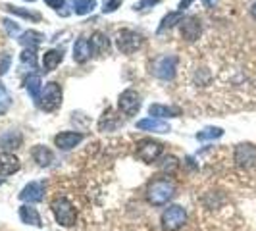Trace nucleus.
I'll use <instances>...</instances> for the list:
<instances>
[{"label":"nucleus","instance_id":"f257e3e1","mask_svg":"<svg viewBox=\"0 0 256 231\" xmlns=\"http://www.w3.org/2000/svg\"><path fill=\"white\" fill-rule=\"evenodd\" d=\"M176 183L166 178H158L148 183V189H146V198L148 202L154 206H164L168 204L174 196H176Z\"/></svg>","mask_w":256,"mask_h":231},{"label":"nucleus","instance_id":"f03ea898","mask_svg":"<svg viewBox=\"0 0 256 231\" xmlns=\"http://www.w3.org/2000/svg\"><path fill=\"white\" fill-rule=\"evenodd\" d=\"M50 210H52V214H54V218H56V222H58L60 226H64V228L76 226V220H77L76 206L72 204L66 196H56V198L52 200Z\"/></svg>","mask_w":256,"mask_h":231},{"label":"nucleus","instance_id":"7ed1b4c3","mask_svg":"<svg viewBox=\"0 0 256 231\" xmlns=\"http://www.w3.org/2000/svg\"><path fill=\"white\" fill-rule=\"evenodd\" d=\"M37 102L44 112H54V110H58L60 104H62V87H60L56 81L46 83V87L42 89Z\"/></svg>","mask_w":256,"mask_h":231},{"label":"nucleus","instance_id":"20e7f679","mask_svg":"<svg viewBox=\"0 0 256 231\" xmlns=\"http://www.w3.org/2000/svg\"><path fill=\"white\" fill-rule=\"evenodd\" d=\"M187 222V210L180 204L168 206L162 212V228L166 231H178L185 226Z\"/></svg>","mask_w":256,"mask_h":231},{"label":"nucleus","instance_id":"39448f33","mask_svg":"<svg viewBox=\"0 0 256 231\" xmlns=\"http://www.w3.org/2000/svg\"><path fill=\"white\" fill-rule=\"evenodd\" d=\"M164 150V144L152 139H142L137 142V158L146 162V164H152L160 158V154Z\"/></svg>","mask_w":256,"mask_h":231},{"label":"nucleus","instance_id":"423d86ee","mask_svg":"<svg viewBox=\"0 0 256 231\" xmlns=\"http://www.w3.org/2000/svg\"><path fill=\"white\" fill-rule=\"evenodd\" d=\"M176 66H178V56L164 54L152 62V74L160 79H172L176 76Z\"/></svg>","mask_w":256,"mask_h":231},{"label":"nucleus","instance_id":"0eeeda50","mask_svg":"<svg viewBox=\"0 0 256 231\" xmlns=\"http://www.w3.org/2000/svg\"><path fill=\"white\" fill-rule=\"evenodd\" d=\"M142 42V37L135 31H129V29H124L118 33L116 37V44H118V50L124 52V54H131L135 52Z\"/></svg>","mask_w":256,"mask_h":231},{"label":"nucleus","instance_id":"6e6552de","mask_svg":"<svg viewBox=\"0 0 256 231\" xmlns=\"http://www.w3.org/2000/svg\"><path fill=\"white\" fill-rule=\"evenodd\" d=\"M118 106H120V110L126 116H135L139 112V108H141V96L133 89L124 90V92L120 94Z\"/></svg>","mask_w":256,"mask_h":231},{"label":"nucleus","instance_id":"1a4fd4ad","mask_svg":"<svg viewBox=\"0 0 256 231\" xmlns=\"http://www.w3.org/2000/svg\"><path fill=\"white\" fill-rule=\"evenodd\" d=\"M20 198L26 202V204H35V202H40L44 198V183L40 181H31L27 183L26 187L20 192Z\"/></svg>","mask_w":256,"mask_h":231},{"label":"nucleus","instance_id":"9d476101","mask_svg":"<svg viewBox=\"0 0 256 231\" xmlns=\"http://www.w3.org/2000/svg\"><path fill=\"white\" fill-rule=\"evenodd\" d=\"M198 37H200V20H198V16L183 18V22H181V38H185L187 42H192Z\"/></svg>","mask_w":256,"mask_h":231},{"label":"nucleus","instance_id":"9b49d317","mask_svg":"<svg viewBox=\"0 0 256 231\" xmlns=\"http://www.w3.org/2000/svg\"><path fill=\"white\" fill-rule=\"evenodd\" d=\"M235 162L241 168H250L254 166L256 162V146L254 144H248V142H243L235 148Z\"/></svg>","mask_w":256,"mask_h":231},{"label":"nucleus","instance_id":"f8f14e48","mask_svg":"<svg viewBox=\"0 0 256 231\" xmlns=\"http://www.w3.org/2000/svg\"><path fill=\"white\" fill-rule=\"evenodd\" d=\"M85 139V135L83 133H76V131H64V133H58L56 137H54V142H56V146L58 148H62V150H72V148H76L79 142Z\"/></svg>","mask_w":256,"mask_h":231},{"label":"nucleus","instance_id":"ddd939ff","mask_svg":"<svg viewBox=\"0 0 256 231\" xmlns=\"http://www.w3.org/2000/svg\"><path fill=\"white\" fill-rule=\"evenodd\" d=\"M20 168H22V164H20L18 156H14L12 152H0V178L12 176Z\"/></svg>","mask_w":256,"mask_h":231},{"label":"nucleus","instance_id":"4468645a","mask_svg":"<svg viewBox=\"0 0 256 231\" xmlns=\"http://www.w3.org/2000/svg\"><path fill=\"white\" fill-rule=\"evenodd\" d=\"M90 54H92V48H90L89 38H77L76 44H74V60H76L77 64H85L90 58Z\"/></svg>","mask_w":256,"mask_h":231},{"label":"nucleus","instance_id":"2eb2a0df","mask_svg":"<svg viewBox=\"0 0 256 231\" xmlns=\"http://www.w3.org/2000/svg\"><path fill=\"white\" fill-rule=\"evenodd\" d=\"M22 142H24V137H22V133L20 131H4V133H0V148H4V150H14V148H20L22 146Z\"/></svg>","mask_w":256,"mask_h":231},{"label":"nucleus","instance_id":"dca6fc26","mask_svg":"<svg viewBox=\"0 0 256 231\" xmlns=\"http://www.w3.org/2000/svg\"><path fill=\"white\" fill-rule=\"evenodd\" d=\"M137 129L141 131H152V133H168L170 126L162 120H156V118H144L141 122H137Z\"/></svg>","mask_w":256,"mask_h":231},{"label":"nucleus","instance_id":"f3484780","mask_svg":"<svg viewBox=\"0 0 256 231\" xmlns=\"http://www.w3.org/2000/svg\"><path fill=\"white\" fill-rule=\"evenodd\" d=\"M20 220L27 224V226H35V228H42V220H40V214L33 208L31 204H24L20 206Z\"/></svg>","mask_w":256,"mask_h":231},{"label":"nucleus","instance_id":"a211bd4d","mask_svg":"<svg viewBox=\"0 0 256 231\" xmlns=\"http://www.w3.org/2000/svg\"><path fill=\"white\" fill-rule=\"evenodd\" d=\"M31 156H33V160L37 162L38 166H50L52 162H54V152H52L48 146H42V144H37L33 150H31Z\"/></svg>","mask_w":256,"mask_h":231},{"label":"nucleus","instance_id":"6ab92c4d","mask_svg":"<svg viewBox=\"0 0 256 231\" xmlns=\"http://www.w3.org/2000/svg\"><path fill=\"white\" fill-rule=\"evenodd\" d=\"M148 114L150 118H178L181 114L180 108L176 106H166V104H150L148 106Z\"/></svg>","mask_w":256,"mask_h":231},{"label":"nucleus","instance_id":"aec40b11","mask_svg":"<svg viewBox=\"0 0 256 231\" xmlns=\"http://www.w3.org/2000/svg\"><path fill=\"white\" fill-rule=\"evenodd\" d=\"M90 48H92V54H106V52L110 50V40L108 37L100 33V31H96L92 37H90Z\"/></svg>","mask_w":256,"mask_h":231},{"label":"nucleus","instance_id":"412c9836","mask_svg":"<svg viewBox=\"0 0 256 231\" xmlns=\"http://www.w3.org/2000/svg\"><path fill=\"white\" fill-rule=\"evenodd\" d=\"M64 60V52L62 50H48L44 52V56H42V68H44V72H52V70H56V66L60 64Z\"/></svg>","mask_w":256,"mask_h":231},{"label":"nucleus","instance_id":"4be33fe9","mask_svg":"<svg viewBox=\"0 0 256 231\" xmlns=\"http://www.w3.org/2000/svg\"><path fill=\"white\" fill-rule=\"evenodd\" d=\"M40 40H42V35L37 33V31H26V33H22V37H20V42L26 46V48H31V50H35L38 44H40Z\"/></svg>","mask_w":256,"mask_h":231},{"label":"nucleus","instance_id":"5701e85b","mask_svg":"<svg viewBox=\"0 0 256 231\" xmlns=\"http://www.w3.org/2000/svg\"><path fill=\"white\" fill-rule=\"evenodd\" d=\"M183 22V12H170L166 14L164 18H162V22H160V27H158V33H162V31H166L170 27H174L176 24H181Z\"/></svg>","mask_w":256,"mask_h":231},{"label":"nucleus","instance_id":"b1692460","mask_svg":"<svg viewBox=\"0 0 256 231\" xmlns=\"http://www.w3.org/2000/svg\"><path fill=\"white\" fill-rule=\"evenodd\" d=\"M26 87L27 90H29V94L35 98V100H38V96H40V92H42V81H40V76H29L26 81Z\"/></svg>","mask_w":256,"mask_h":231},{"label":"nucleus","instance_id":"393cba45","mask_svg":"<svg viewBox=\"0 0 256 231\" xmlns=\"http://www.w3.org/2000/svg\"><path fill=\"white\" fill-rule=\"evenodd\" d=\"M96 8V0H74V12L79 16L90 14Z\"/></svg>","mask_w":256,"mask_h":231},{"label":"nucleus","instance_id":"a878e982","mask_svg":"<svg viewBox=\"0 0 256 231\" xmlns=\"http://www.w3.org/2000/svg\"><path fill=\"white\" fill-rule=\"evenodd\" d=\"M222 135H224V129L222 128H206L196 133V139L198 141H212V139H220Z\"/></svg>","mask_w":256,"mask_h":231},{"label":"nucleus","instance_id":"bb28decb","mask_svg":"<svg viewBox=\"0 0 256 231\" xmlns=\"http://www.w3.org/2000/svg\"><path fill=\"white\" fill-rule=\"evenodd\" d=\"M10 104H12V98H10V94H8V90H6V87H4L2 83H0V116L6 114V112H8Z\"/></svg>","mask_w":256,"mask_h":231},{"label":"nucleus","instance_id":"cd10ccee","mask_svg":"<svg viewBox=\"0 0 256 231\" xmlns=\"http://www.w3.org/2000/svg\"><path fill=\"white\" fill-rule=\"evenodd\" d=\"M180 166V162H178V158H174V156H164L162 160H160V168L164 170V172H170V174H174L176 170Z\"/></svg>","mask_w":256,"mask_h":231},{"label":"nucleus","instance_id":"c85d7f7f","mask_svg":"<svg viewBox=\"0 0 256 231\" xmlns=\"http://www.w3.org/2000/svg\"><path fill=\"white\" fill-rule=\"evenodd\" d=\"M6 10H8L10 14H18V16L26 18V20H33V22H38V20H40V16H38V14L27 12V10H22V8H18V6H6Z\"/></svg>","mask_w":256,"mask_h":231},{"label":"nucleus","instance_id":"c756f323","mask_svg":"<svg viewBox=\"0 0 256 231\" xmlns=\"http://www.w3.org/2000/svg\"><path fill=\"white\" fill-rule=\"evenodd\" d=\"M22 64L29 66V68H35L37 66V54H35V50L26 48V50L22 52Z\"/></svg>","mask_w":256,"mask_h":231},{"label":"nucleus","instance_id":"7c9ffc66","mask_svg":"<svg viewBox=\"0 0 256 231\" xmlns=\"http://www.w3.org/2000/svg\"><path fill=\"white\" fill-rule=\"evenodd\" d=\"M118 6H122V0H108V2H104V8L102 12L104 14H112L118 10Z\"/></svg>","mask_w":256,"mask_h":231},{"label":"nucleus","instance_id":"2f4dec72","mask_svg":"<svg viewBox=\"0 0 256 231\" xmlns=\"http://www.w3.org/2000/svg\"><path fill=\"white\" fill-rule=\"evenodd\" d=\"M4 27H6V31H8L10 35H18V33H20V26H18L16 22H10V20H4Z\"/></svg>","mask_w":256,"mask_h":231},{"label":"nucleus","instance_id":"473e14b6","mask_svg":"<svg viewBox=\"0 0 256 231\" xmlns=\"http://www.w3.org/2000/svg\"><path fill=\"white\" fill-rule=\"evenodd\" d=\"M160 0H141L139 4H135V10H146V8H150L154 4H158Z\"/></svg>","mask_w":256,"mask_h":231},{"label":"nucleus","instance_id":"72a5a7b5","mask_svg":"<svg viewBox=\"0 0 256 231\" xmlns=\"http://www.w3.org/2000/svg\"><path fill=\"white\" fill-rule=\"evenodd\" d=\"M8 66H10V56H4V60L0 62V76H4L8 72Z\"/></svg>","mask_w":256,"mask_h":231},{"label":"nucleus","instance_id":"f704fd0d","mask_svg":"<svg viewBox=\"0 0 256 231\" xmlns=\"http://www.w3.org/2000/svg\"><path fill=\"white\" fill-rule=\"evenodd\" d=\"M44 2H46V4L50 6V8H54V10H60V8L64 6L66 0H44Z\"/></svg>","mask_w":256,"mask_h":231},{"label":"nucleus","instance_id":"c9c22d12","mask_svg":"<svg viewBox=\"0 0 256 231\" xmlns=\"http://www.w3.org/2000/svg\"><path fill=\"white\" fill-rule=\"evenodd\" d=\"M194 0H181L180 2V12H183V10H187L189 8V4H192Z\"/></svg>","mask_w":256,"mask_h":231},{"label":"nucleus","instance_id":"e433bc0d","mask_svg":"<svg viewBox=\"0 0 256 231\" xmlns=\"http://www.w3.org/2000/svg\"><path fill=\"white\" fill-rule=\"evenodd\" d=\"M250 16H252V18L256 20V0H254V4L250 6Z\"/></svg>","mask_w":256,"mask_h":231},{"label":"nucleus","instance_id":"4c0bfd02","mask_svg":"<svg viewBox=\"0 0 256 231\" xmlns=\"http://www.w3.org/2000/svg\"><path fill=\"white\" fill-rule=\"evenodd\" d=\"M212 4H216V0H204L206 8H212Z\"/></svg>","mask_w":256,"mask_h":231},{"label":"nucleus","instance_id":"58836bf2","mask_svg":"<svg viewBox=\"0 0 256 231\" xmlns=\"http://www.w3.org/2000/svg\"><path fill=\"white\" fill-rule=\"evenodd\" d=\"M27 2H35V0H27Z\"/></svg>","mask_w":256,"mask_h":231},{"label":"nucleus","instance_id":"ea45409f","mask_svg":"<svg viewBox=\"0 0 256 231\" xmlns=\"http://www.w3.org/2000/svg\"><path fill=\"white\" fill-rule=\"evenodd\" d=\"M0 185H2V180H0Z\"/></svg>","mask_w":256,"mask_h":231}]
</instances>
